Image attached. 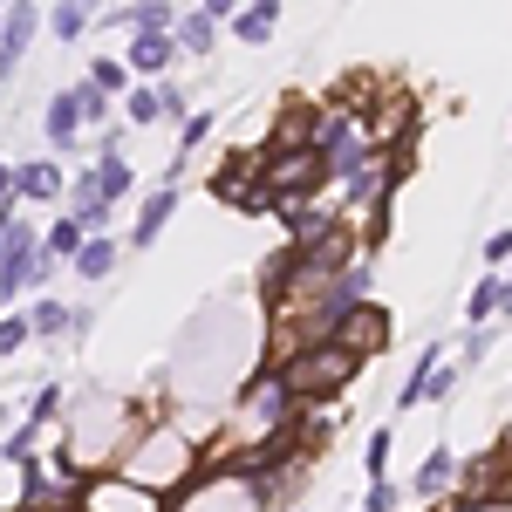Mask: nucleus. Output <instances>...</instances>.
Instances as JSON below:
<instances>
[{"label": "nucleus", "instance_id": "1", "mask_svg": "<svg viewBox=\"0 0 512 512\" xmlns=\"http://www.w3.org/2000/svg\"><path fill=\"white\" fill-rule=\"evenodd\" d=\"M0 226H7V239H0V308H7L14 294L48 287L55 280V260L41 253V233L21 219V205H0Z\"/></svg>", "mask_w": 512, "mask_h": 512}, {"label": "nucleus", "instance_id": "2", "mask_svg": "<svg viewBox=\"0 0 512 512\" xmlns=\"http://www.w3.org/2000/svg\"><path fill=\"white\" fill-rule=\"evenodd\" d=\"M274 369H280V383L301 396V403H321V396H335V390H349V383H355L362 355L342 349V342H315V349L287 355V362H274Z\"/></svg>", "mask_w": 512, "mask_h": 512}, {"label": "nucleus", "instance_id": "3", "mask_svg": "<svg viewBox=\"0 0 512 512\" xmlns=\"http://www.w3.org/2000/svg\"><path fill=\"white\" fill-rule=\"evenodd\" d=\"M41 28H48V14H41V7H28V0H14V7H7V21H0V82L28 62V41H35Z\"/></svg>", "mask_w": 512, "mask_h": 512}, {"label": "nucleus", "instance_id": "4", "mask_svg": "<svg viewBox=\"0 0 512 512\" xmlns=\"http://www.w3.org/2000/svg\"><path fill=\"white\" fill-rule=\"evenodd\" d=\"M390 328H396V321H390V308H383V301H362V308H355V315L335 328V342L369 362L376 349H390Z\"/></svg>", "mask_w": 512, "mask_h": 512}, {"label": "nucleus", "instance_id": "5", "mask_svg": "<svg viewBox=\"0 0 512 512\" xmlns=\"http://www.w3.org/2000/svg\"><path fill=\"white\" fill-rule=\"evenodd\" d=\"M69 178H76V171H62L55 158H28V164H14V198H21V205H62Z\"/></svg>", "mask_w": 512, "mask_h": 512}, {"label": "nucleus", "instance_id": "6", "mask_svg": "<svg viewBox=\"0 0 512 512\" xmlns=\"http://www.w3.org/2000/svg\"><path fill=\"white\" fill-rule=\"evenodd\" d=\"M123 62H130V76L164 82V76H171V62H178V35H137L130 48H123Z\"/></svg>", "mask_w": 512, "mask_h": 512}, {"label": "nucleus", "instance_id": "7", "mask_svg": "<svg viewBox=\"0 0 512 512\" xmlns=\"http://www.w3.org/2000/svg\"><path fill=\"white\" fill-rule=\"evenodd\" d=\"M76 130H82V110H76V89H55L48 110H41V137L55 151H76Z\"/></svg>", "mask_w": 512, "mask_h": 512}, {"label": "nucleus", "instance_id": "8", "mask_svg": "<svg viewBox=\"0 0 512 512\" xmlns=\"http://www.w3.org/2000/svg\"><path fill=\"white\" fill-rule=\"evenodd\" d=\"M89 226H82L76 212H62V219H55V226H48V233H41V253H48V260H55V267H62V260H69V267H76L82 260V246H89Z\"/></svg>", "mask_w": 512, "mask_h": 512}, {"label": "nucleus", "instance_id": "9", "mask_svg": "<svg viewBox=\"0 0 512 512\" xmlns=\"http://www.w3.org/2000/svg\"><path fill=\"white\" fill-rule=\"evenodd\" d=\"M178 212V178H164L158 192L144 198V212H137V226H130V246H151V239L164 233V219Z\"/></svg>", "mask_w": 512, "mask_h": 512}, {"label": "nucleus", "instance_id": "10", "mask_svg": "<svg viewBox=\"0 0 512 512\" xmlns=\"http://www.w3.org/2000/svg\"><path fill=\"white\" fill-rule=\"evenodd\" d=\"M274 28H280V0H246L233 14V41H246V48L274 41Z\"/></svg>", "mask_w": 512, "mask_h": 512}, {"label": "nucleus", "instance_id": "11", "mask_svg": "<svg viewBox=\"0 0 512 512\" xmlns=\"http://www.w3.org/2000/svg\"><path fill=\"white\" fill-rule=\"evenodd\" d=\"M458 478H465V465H458V458H451V451L437 444L431 458L417 465V499H437V492L451 499V492H458Z\"/></svg>", "mask_w": 512, "mask_h": 512}, {"label": "nucleus", "instance_id": "12", "mask_svg": "<svg viewBox=\"0 0 512 512\" xmlns=\"http://www.w3.org/2000/svg\"><path fill=\"white\" fill-rule=\"evenodd\" d=\"M117 21L137 35H178V7H164V0H137V7H117Z\"/></svg>", "mask_w": 512, "mask_h": 512}, {"label": "nucleus", "instance_id": "13", "mask_svg": "<svg viewBox=\"0 0 512 512\" xmlns=\"http://www.w3.org/2000/svg\"><path fill=\"white\" fill-rule=\"evenodd\" d=\"M212 48H219V21H212V14H205V7H185V14H178V55H212Z\"/></svg>", "mask_w": 512, "mask_h": 512}, {"label": "nucleus", "instance_id": "14", "mask_svg": "<svg viewBox=\"0 0 512 512\" xmlns=\"http://www.w3.org/2000/svg\"><path fill=\"white\" fill-rule=\"evenodd\" d=\"M89 178H96V192L110 198V205H117V198L137 185V171H130V158H123V144H117V151H103V158L89 164Z\"/></svg>", "mask_w": 512, "mask_h": 512}, {"label": "nucleus", "instance_id": "15", "mask_svg": "<svg viewBox=\"0 0 512 512\" xmlns=\"http://www.w3.org/2000/svg\"><path fill=\"white\" fill-rule=\"evenodd\" d=\"M89 21H96V14H89V7H76V0L48 7V35H55V41H82V35H89Z\"/></svg>", "mask_w": 512, "mask_h": 512}, {"label": "nucleus", "instance_id": "16", "mask_svg": "<svg viewBox=\"0 0 512 512\" xmlns=\"http://www.w3.org/2000/svg\"><path fill=\"white\" fill-rule=\"evenodd\" d=\"M76 274L82 280H110V274H117V239H89L82 260H76Z\"/></svg>", "mask_w": 512, "mask_h": 512}, {"label": "nucleus", "instance_id": "17", "mask_svg": "<svg viewBox=\"0 0 512 512\" xmlns=\"http://www.w3.org/2000/svg\"><path fill=\"white\" fill-rule=\"evenodd\" d=\"M123 117H130V123H158L164 117V89H158V82H137V89L123 96Z\"/></svg>", "mask_w": 512, "mask_h": 512}, {"label": "nucleus", "instance_id": "18", "mask_svg": "<svg viewBox=\"0 0 512 512\" xmlns=\"http://www.w3.org/2000/svg\"><path fill=\"white\" fill-rule=\"evenodd\" d=\"M89 82L103 89V96H130L137 82H130V62H117V55H103V62H89Z\"/></svg>", "mask_w": 512, "mask_h": 512}, {"label": "nucleus", "instance_id": "19", "mask_svg": "<svg viewBox=\"0 0 512 512\" xmlns=\"http://www.w3.org/2000/svg\"><path fill=\"white\" fill-rule=\"evenodd\" d=\"M76 110H82V123H96V130H117V123H110V96H103L89 76L76 82Z\"/></svg>", "mask_w": 512, "mask_h": 512}, {"label": "nucleus", "instance_id": "20", "mask_svg": "<svg viewBox=\"0 0 512 512\" xmlns=\"http://www.w3.org/2000/svg\"><path fill=\"white\" fill-rule=\"evenodd\" d=\"M35 335H48V342H62V328H69V321H76V308H62V301H55V294H48V301H35Z\"/></svg>", "mask_w": 512, "mask_h": 512}, {"label": "nucleus", "instance_id": "21", "mask_svg": "<svg viewBox=\"0 0 512 512\" xmlns=\"http://www.w3.org/2000/svg\"><path fill=\"white\" fill-rule=\"evenodd\" d=\"M499 294H506V280H478V287H472V301H465L472 328H485V321L499 315Z\"/></svg>", "mask_w": 512, "mask_h": 512}, {"label": "nucleus", "instance_id": "22", "mask_svg": "<svg viewBox=\"0 0 512 512\" xmlns=\"http://www.w3.org/2000/svg\"><path fill=\"white\" fill-rule=\"evenodd\" d=\"M35 342V321L28 315H0V355H21Z\"/></svg>", "mask_w": 512, "mask_h": 512}, {"label": "nucleus", "instance_id": "23", "mask_svg": "<svg viewBox=\"0 0 512 512\" xmlns=\"http://www.w3.org/2000/svg\"><path fill=\"white\" fill-rule=\"evenodd\" d=\"M55 417H62V383H41L35 403H28V424L41 431V424H55Z\"/></svg>", "mask_w": 512, "mask_h": 512}, {"label": "nucleus", "instance_id": "24", "mask_svg": "<svg viewBox=\"0 0 512 512\" xmlns=\"http://www.w3.org/2000/svg\"><path fill=\"white\" fill-rule=\"evenodd\" d=\"M362 465H369V485H383L390 478V424L369 437V451H362Z\"/></svg>", "mask_w": 512, "mask_h": 512}, {"label": "nucleus", "instance_id": "25", "mask_svg": "<svg viewBox=\"0 0 512 512\" xmlns=\"http://www.w3.org/2000/svg\"><path fill=\"white\" fill-rule=\"evenodd\" d=\"M205 137H212V110H192V117H185V130H178V144H185V151H198Z\"/></svg>", "mask_w": 512, "mask_h": 512}, {"label": "nucleus", "instance_id": "26", "mask_svg": "<svg viewBox=\"0 0 512 512\" xmlns=\"http://www.w3.org/2000/svg\"><path fill=\"white\" fill-rule=\"evenodd\" d=\"M485 260L512 274V226H499V233H485Z\"/></svg>", "mask_w": 512, "mask_h": 512}, {"label": "nucleus", "instance_id": "27", "mask_svg": "<svg viewBox=\"0 0 512 512\" xmlns=\"http://www.w3.org/2000/svg\"><path fill=\"white\" fill-rule=\"evenodd\" d=\"M362 512H396V485L383 478V485H369V499H362Z\"/></svg>", "mask_w": 512, "mask_h": 512}, {"label": "nucleus", "instance_id": "28", "mask_svg": "<svg viewBox=\"0 0 512 512\" xmlns=\"http://www.w3.org/2000/svg\"><path fill=\"white\" fill-rule=\"evenodd\" d=\"M164 89V117H192V103H185V89L178 82H158Z\"/></svg>", "mask_w": 512, "mask_h": 512}, {"label": "nucleus", "instance_id": "29", "mask_svg": "<svg viewBox=\"0 0 512 512\" xmlns=\"http://www.w3.org/2000/svg\"><path fill=\"white\" fill-rule=\"evenodd\" d=\"M485 349H492V328H472V335H465V349H458V362H478Z\"/></svg>", "mask_w": 512, "mask_h": 512}, {"label": "nucleus", "instance_id": "30", "mask_svg": "<svg viewBox=\"0 0 512 512\" xmlns=\"http://www.w3.org/2000/svg\"><path fill=\"white\" fill-rule=\"evenodd\" d=\"M0 205H21V198H14V164L0 158Z\"/></svg>", "mask_w": 512, "mask_h": 512}, {"label": "nucleus", "instance_id": "31", "mask_svg": "<svg viewBox=\"0 0 512 512\" xmlns=\"http://www.w3.org/2000/svg\"><path fill=\"white\" fill-rule=\"evenodd\" d=\"M499 499L512 506V444H506V478H499Z\"/></svg>", "mask_w": 512, "mask_h": 512}, {"label": "nucleus", "instance_id": "32", "mask_svg": "<svg viewBox=\"0 0 512 512\" xmlns=\"http://www.w3.org/2000/svg\"><path fill=\"white\" fill-rule=\"evenodd\" d=\"M0 21H7V7H0Z\"/></svg>", "mask_w": 512, "mask_h": 512}, {"label": "nucleus", "instance_id": "33", "mask_svg": "<svg viewBox=\"0 0 512 512\" xmlns=\"http://www.w3.org/2000/svg\"><path fill=\"white\" fill-rule=\"evenodd\" d=\"M0 239H7V226H0Z\"/></svg>", "mask_w": 512, "mask_h": 512}, {"label": "nucleus", "instance_id": "34", "mask_svg": "<svg viewBox=\"0 0 512 512\" xmlns=\"http://www.w3.org/2000/svg\"><path fill=\"white\" fill-rule=\"evenodd\" d=\"M0 512H7V506H0Z\"/></svg>", "mask_w": 512, "mask_h": 512}]
</instances>
